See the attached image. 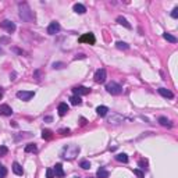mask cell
Returning a JSON list of instances; mask_svg holds the SVG:
<instances>
[{"mask_svg": "<svg viewBox=\"0 0 178 178\" xmlns=\"http://www.w3.org/2000/svg\"><path fill=\"white\" fill-rule=\"evenodd\" d=\"M19 17L24 21H26V22H32L35 19V14H33V11L29 8V6L26 3H21L19 4Z\"/></svg>", "mask_w": 178, "mask_h": 178, "instance_id": "1", "label": "cell"}, {"mask_svg": "<svg viewBox=\"0 0 178 178\" xmlns=\"http://www.w3.org/2000/svg\"><path fill=\"white\" fill-rule=\"evenodd\" d=\"M79 153V146L76 145H70V146H65L61 152V156L64 159H74L76 154Z\"/></svg>", "mask_w": 178, "mask_h": 178, "instance_id": "2", "label": "cell"}, {"mask_svg": "<svg viewBox=\"0 0 178 178\" xmlns=\"http://www.w3.org/2000/svg\"><path fill=\"white\" fill-rule=\"evenodd\" d=\"M106 90H107L108 93L117 96V95H121V92H122V86H121L120 83L111 81V82H108L107 85H106Z\"/></svg>", "mask_w": 178, "mask_h": 178, "instance_id": "3", "label": "cell"}, {"mask_svg": "<svg viewBox=\"0 0 178 178\" xmlns=\"http://www.w3.org/2000/svg\"><path fill=\"white\" fill-rule=\"evenodd\" d=\"M33 96H35V93H33L32 90H18V92H17V97L21 99V100H24V102L31 100Z\"/></svg>", "mask_w": 178, "mask_h": 178, "instance_id": "4", "label": "cell"}, {"mask_svg": "<svg viewBox=\"0 0 178 178\" xmlns=\"http://www.w3.org/2000/svg\"><path fill=\"white\" fill-rule=\"evenodd\" d=\"M0 26H1L3 29H6L7 32H10V33H13V32L15 31V24H14L13 21H10V19L1 21V22H0Z\"/></svg>", "mask_w": 178, "mask_h": 178, "instance_id": "5", "label": "cell"}, {"mask_svg": "<svg viewBox=\"0 0 178 178\" xmlns=\"http://www.w3.org/2000/svg\"><path fill=\"white\" fill-rule=\"evenodd\" d=\"M79 42L81 43H89V44H95L96 42V39H95V35L93 33H83L82 36L79 38Z\"/></svg>", "mask_w": 178, "mask_h": 178, "instance_id": "6", "label": "cell"}, {"mask_svg": "<svg viewBox=\"0 0 178 178\" xmlns=\"http://www.w3.org/2000/svg\"><path fill=\"white\" fill-rule=\"evenodd\" d=\"M95 81L97 83H103L104 81H106V70L104 68H99V70L95 72Z\"/></svg>", "mask_w": 178, "mask_h": 178, "instance_id": "7", "label": "cell"}, {"mask_svg": "<svg viewBox=\"0 0 178 178\" xmlns=\"http://www.w3.org/2000/svg\"><path fill=\"white\" fill-rule=\"evenodd\" d=\"M60 24H58L57 21H53V22H50V25L47 26V33L49 35H54V33H57L58 31H60Z\"/></svg>", "mask_w": 178, "mask_h": 178, "instance_id": "8", "label": "cell"}, {"mask_svg": "<svg viewBox=\"0 0 178 178\" xmlns=\"http://www.w3.org/2000/svg\"><path fill=\"white\" fill-rule=\"evenodd\" d=\"M72 92H74L76 96H81V95H88L89 92H90V89L85 88V86H75V88L72 89Z\"/></svg>", "mask_w": 178, "mask_h": 178, "instance_id": "9", "label": "cell"}, {"mask_svg": "<svg viewBox=\"0 0 178 178\" xmlns=\"http://www.w3.org/2000/svg\"><path fill=\"white\" fill-rule=\"evenodd\" d=\"M0 114L8 117V115L13 114V108L10 107L8 104H1V106H0Z\"/></svg>", "mask_w": 178, "mask_h": 178, "instance_id": "10", "label": "cell"}, {"mask_svg": "<svg viewBox=\"0 0 178 178\" xmlns=\"http://www.w3.org/2000/svg\"><path fill=\"white\" fill-rule=\"evenodd\" d=\"M68 110H70V107H68V104H67V103H60V104H58V108H57L58 115L64 117V115L68 113Z\"/></svg>", "mask_w": 178, "mask_h": 178, "instance_id": "11", "label": "cell"}, {"mask_svg": "<svg viewBox=\"0 0 178 178\" xmlns=\"http://www.w3.org/2000/svg\"><path fill=\"white\" fill-rule=\"evenodd\" d=\"M54 175L56 177H58V178H63L64 177V170H63V165L60 164V163H57V164L54 165Z\"/></svg>", "mask_w": 178, "mask_h": 178, "instance_id": "12", "label": "cell"}, {"mask_svg": "<svg viewBox=\"0 0 178 178\" xmlns=\"http://www.w3.org/2000/svg\"><path fill=\"white\" fill-rule=\"evenodd\" d=\"M159 93L161 96L167 97V99H172V97H174V93H172L171 90H168V89H165V88H160L159 89Z\"/></svg>", "mask_w": 178, "mask_h": 178, "instance_id": "13", "label": "cell"}, {"mask_svg": "<svg viewBox=\"0 0 178 178\" xmlns=\"http://www.w3.org/2000/svg\"><path fill=\"white\" fill-rule=\"evenodd\" d=\"M117 22H118L120 25L128 28V29H131V28H132V25H131V24H129V22H128V21L124 18V17H121V15H120V17H117Z\"/></svg>", "mask_w": 178, "mask_h": 178, "instance_id": "14", "label": "cell"}, {"mask_svg": "<svg viewBox=\"0 0 178 178\" xmlns=\"http://www.w3.org/2000/svg\"><path fill=\"white\" fill-rule=\"evenodd\" d=\"M74 11H75L76 14H85L86 8H85V6H82L81 3H75V4H74Z\"/></svg>", "mask_w": 178, "mask_h": 178, "instance_id": "15", "label": "cell"}, {"mask_svg": "<svg viewBox=\"0 0 178 178\" xmlns=\"http://www.w3.org/2000/svg\"><path fill=\"white\" fill-rule=\"evenodd\" d=\"M13 171L17 174V175H22L24 174V170H22V167L15 161V163H13Z\"/></svg>", "mask_w": 178, "mask_h": 178, "instance_id": "16", "label": "cell"}, {"mask_svg": "<svg viewBox=\"0 0 178 178\" xmlns=\"http://www.w3.org/2000/svg\"><path fill=\"white\" fill-rule=\"evenodd\" d=\"M163 38H164L167 42H171V43H177V42H178V39L175 38L174 35H171V33H167V32H165V33H163Z\"/></svg>", "mask_w": 178, "mask_h": 178, "instance_id": "17", "label": "cell"}, {"mask_svg": "<svg viewBox=\"0 0 178 178\" xmlns=\"http://www.w3.org/2000/svg\"><path fill=\"white\" fill-rule=\"evenodd\" d=\"M70 102H71V104H74V106H79V104L82 103V99H81V96L74 95L70 97Z\"/></svg>", "mask_w": 178, "mask_h": 178, "instance_id": "18", "label": "cell"}, {"mask_svg": "<svg viewBox=\"0 0 178 178\" xmlns=\"http://www.w3.org/2000/svg\"><path fill=\"white\" fill-rule=\"evenodd\" d=\"M115 160L120 163H128V156L125 153H118V154H115Z\"/></svg>", "mask_w": 178, "mask_h": 178, "instance_id": "19", "label": "cell"}, {"mask_svg": "<svg viewBox=\"0 0 178 178\" xmlns=\"http://www.w3.org/2000/svg\"><path fill=\"white\" fill-rule=\"evenodd\" d=\"M96 175H97V178H108L110 172L107 170H104V168H99L97 172H96Z\"/></svg>", "mask_w": 178, "mask_h": 178, "instance_id": "20", "label": "cell"}, {"mask_svg": "<svg viewBox=\"0 0 178 178\" xmlns=\"http://www.w3.org/2000/svg\"><path fill=\"white\" fill-rule=\"evenodd\" d=\"M107 111H108V108L106 106H99V107L96 108V113L100 115V117H104V115L107 114Z\"/></svg>", "mask_w": 178, "mask_h": 178, "instance_id": "21", "label": "cell"}, {"mask_svg": "<svg viewBox=\"0 0 178 178\" xmlns=\"http://www.w3.org/2000/svg\"><path fill=\"white\" fill-rule=\"evenodd\" d=\"M42 138H43L44 140H50L51 138H53V134H51L50 129H43V131H42Z\"/></svg>", "mask_w": 178, "mask_h": 178, "instance_id": "22", "label": "cell"}, {"mask_svg": "<svg viewBox=\"0 0 178 178\" xmlns=\"http://www.w3.org/2000/svg\"><path fill=\"white\" fill-rule=\"evenodd\" d=\"M25 152L26 153H36L38 152V147H36L35 143H29V145L25 146Z\"/></svg>", "mask_w": 178, "mask_h": 178, "instance_id": "23", "label": "cell"}, {"mask_svg": "<svg viewBox=\"0 0 178 178\" xmlns=\"http://www.w3.org/2000/svg\"><path fill=\"white\" fill-rule=\"evenodd\" d=\"M159 122L160 125H163V127H171V122L167 120L165 117H159Z\"/></svg>", "mask_w": 178, "mask_h": 178, "instance_id": "24", "label": "cell"}, {"mask_svg": "<svg viewBox=\"0 0 178 178\" xmlns=\"http://www.w3.org/2000/svg\"><path fill=\"white\" fill-rule=\"evenodd\" d=\"M115 46H117V49H120V50H128V49H129V46H128L125 42H117Z\"/></svg>", "mask_w": 178, "mask_h": 178, "instance_id": "25", "label": "cell"}, {"mask_svg": "<svg viewBox=\"0 0 178 178\" xmlns=\"http://www.w3.org/2000/svg\"><path fill=\"white\" fill-rule=\"evenodd\" d=\"M79 167L83 168V170H89L90 168V163H89L88 160H81L79 161Z\"/></svg>", "mask_w": 178, "mask_h": 178, "instance_id": "26", "label": "cell"}, {"mask_svg": "<svg viewBox=\"0 0 178 178\" xmlns=\"http://www.w3.org/2000/svg\"><path fill=\"white\" fill-rule=\"evenodd\" d=\"M6 175H7V168L4 165L0 164V178H4Z\"/></svg>", "mask_w": 178, "mask_h": 178, "instance_id": "27", "label": "cell"}, {"mask_svg": "<svg viewBox=\"0 0 178 178\" xmlns=\"http://www.w3.org/2000/svg\"><path fill=\"white\" fill-rule=\"evenodd\" d=\"M46 177L47 178H54L56 175H54V170L53 168H47L46 170Z\"/></svg>", "mask_w": 178, "mask_h": 178, "instance_id": "28", "label": "cell"}, {"mask_svg": "<svg viewBox=\"0 0 178 178\" xmlns=\"http://www.w3.org/2000/svg\"><path fill=\"white\" fill-rule=\"evenodd\" d=\"M139 165H140V168H145V170H146L147 168V160H145V159L139 160Z\"/></svg>", "mask_w": 178, "mask_h": 178, "instance_id": "29", "label": "cell"}, {"mask_svg": "<svg viewBox=\"0 0 178 178\" xmlns=\"http://www.w3.org/2000/svg\"><path fill=\"white\" fill-rule=\"evenodd\" d=\"M8 153V149L6 146H0V156H6Z\"/></svg>", "mask_w": 178, "mask_h": 178, "instance_id": "30", "label": "cell"}, {"mask_svg": "<svg viewBox=\"0 0 178 178\" xmlns=\"http://www.w3.org/2000/svg\"><path fill=\"white\" fill-rule=\"evenodd\" d=\"M134 174H135V175H138L139 178H143V177H145V174L140 171V170H138V168H135V170H134Z\"/></svg>", "mask_w": 178, "mask_h": 178, "instance_id": "31", "label": "cell"}, {"mask_svg": "<svg viewBox=\"0 0 178 178\" xmlns=\"http://www.w3.org/2000/svg\"><path fill=\"white\" fill-rule=\"evenodd\" d=\"M63 67H64V63H54L53 64V68H57V70L63 68Z\"/></svg>", "mask_w": 178, "mask_h": 178, "instance_id": "32", "label": "cell"}, {"mask_svg": "<svg viewBox=\"0 0 178 178\" xmlns=\"http://www.w3.org/2000/svg\"><path fill=\"white\" fill-rule=\"evenodd\" d=\"M171 17H172V18H177V17H178V7H175V8L172 10V13H171Z\"/></svg>", "mask_w": 178, "mask_h": 178, "instance_id": "33", "label": "cell"}, {"mask_svg": "<svg viewBox=\"0 0 178 178\" xmlns=\"http://www.w3.org/2000/svg\"><path fill=\"white\" fill-rule=\"evenodd\" d=\"M68 132H70V129H68V128H67V129H61V131H60V134H63V135H67Z\"/></svg>", "mask_w": 178, "mask_h": 178, "instance_id": "34", "label": "cell"}, {"mask_svg": "<svg viewBox=\"0 0 178 178\" xmlns=\"http://www.w3.org/2000/svg\"><path fill=\"white\" fill-rule=\"evenodd\" d=\"M79 122H81V125H85V124H86V120H85V118H81V120H79Z\"/></svg>", "mask_w": 178, "mask_h": 178, "instance_id": "35", "label": "cell"}, {"mask_svg": "<svg viewBox=\"0 0 178 178\" xmlns=\"http://www.w3.org/2000/svg\"><path fill=\"white\" fill-rule=\"evenodd\" d=\"M51 120H53V118H51L50 115H47V117H44V121H47V122H50Z\"/></svg>", "mask_w": 178, "mask_h": 178, "instance_id": "36", "label": "cell"}, {"mask_svg": "<svg viewBox=\"0 0 178 178\" xmlns=\"http://www.w3.org/2000/svg\"><path fill=\"white\" fill-rule=\"evenodd\" d=\"M76 58H85V56H83V54H78V56L75 57V60H76Z\"/></svg>", "mask_w": 178, "mask_h": 178, "instance_id": "37", "label": "cell"}, {"mask_svg": "<svg viewBox=\"0 0 178 178\" xmlns=\"http://www.w3.org/2000/svg\"><path fill=\"white\" fill-rule=\"evenodd\" d=\"M1 96H3V92H1V88H0V99H1Z\"/></svg>", "mask_w": 178, "mask_h": 178, "instance_id": "38", "label": "cell"}, {"mask_svg": "<svg viewBox=\"0 0 178 178\" xmlns=\"http://www.w3.org/2000/svg\"><path fill=\"white\" fill-rule=\"evenodd\" d=\"M1 53H3V50H1V49H0V54H1Z\"/></svg>", "mask_w": 178, "mask_h": 178, "instance_id": "39", "label": "cell"}]
</instances>
